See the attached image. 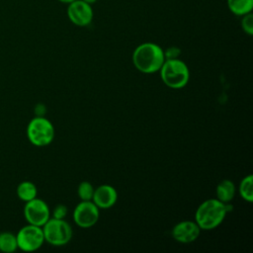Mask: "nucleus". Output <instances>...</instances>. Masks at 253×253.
Returning <instances> with one entry per match:
<instances>
[{
    "mask_svg": "<svg viewBox=\"0 0 253 253\" xmlns=\"http://www.w3.org/2000/svg\"><path fill=\"white\" fill-rule=\"evenodd\" d=\"M230 211L231 205L224 204L216 198L209 199L198 207L195 213V221L201 230L214 229L223 221Z\"/></svg>",
    "mask_w": 253,
    "mask_h": 253,
    "instance_id": "1",
    "label": "nucleus"
},
{
    "mask_svg": "<svg viewBox=\"0 0 253 253\" xmlns=\"http://www.w3.org/2000/svg\"><path fill=\"white\" fill-rule=\"evenodd\" d=\"M164 61V50L153 42L139 44L132 53L134 67L145 74H152L159 71Z\"/></svg>",
    "mask_w": 253,
    "mask_h": 253,
    "instance_id": "2",
    "label": "nucleus"
},
{
    "mask_svg": "<svg viewBox=\"0 0 253 253\" xmlns=\"http://www.w3.org/2000/svg\"><path fill=\"white\" fill-rule=\"evenodd\" d=\"M159 72L163 83L171 89L185 87L190 79V71L187 64L179 58L165 59Z\"/></svg>",
    "mask_w": 253,
    "mask_h": 253,
    "instance_id": "3",
    "label": "nucleus"
},
{
    "mask_svg": "<svg viewBox=\"0 0 253 253\" xmlns=\"http://www.w3.org/2000/svg\"><path fill=\"white\" fill-rule=\"evenodd\" d=\"M55 130L50 121L43 116H36L27 126V136L30 142L36 146H46L54 138Z\"/></svg>",
    "mask_w": 253,
    "mask_h": 253,
    "instance_id": "4",
    "label": "nucleus"
},
{
    "mask_svg": "<svg viewBox=\"0 0 253 253\" xmlns=\"http://www.w3.org/2000/svg\"><path fill=\"white\" fill-rule=\"evenodd\" d=\"M44 241L53 246L66 245L72 238L71 225L64 219L50 217L42 226Z\"/></svg>",
    "mask_w": 253,
    "mask_h": 253,
    "instance_id": "5",
    "label": "nucleus"
},
{
    "mask_svg": "<svg viewBox=\"0 0 253 253\" xmlns=\"http://www.w3.org/2000/svg\"><path fill=\"white\" fill-rule=\"evenodd\" d=\"M18 248L25 252H33L40 249L43 242L44 236L42 226L28 223L23 226L16 234Z\"/></svg>",
    "mask_w": 253,
    "mask_h": 253,
    "instance_id": "6",
    "label": "nucleus"
},
{
    "mask_svg": "<svg viewBox=\"0 0 253 253\" xmlns=\"http://www.w3.org/2000/svg\"><path fill=\"white\" fill-rule=\"evenodd\" d=\"M24 216L28 223L42 226L50 218V211L44 201L35 198L26 202L24 207Z\"/></svg>",
    "mask_w": 253,
    "mask_h": 253,
    "instance_id": "7",
    "label": "nucleus"
},
{
    "mask_svg": "<svg viewBox=\"0 0 253 253\" xmlns=\"http://www.w3.org/2000/svg\"><path fill=\"white\" fill-rule=\"evenodd\" d=\"M99 210L92 201H81L73 211V220L79 227H92L99 219Z\"/></svg>",
    "mask_w": 253,
    "mask_h": 253,
    "instance_id": "8",
    "label": "nucleus"
},
{
    "mask_svg": "<svg viewBox=\"0 0 253 253\" xmlns=\"http://www.w3.org/2000/svg\"><path fill=\"white\" fill-rule=\"evenodd\" d=\"M69 20L76 26H88L93 18V11L89 3L83 0H74L67 8Z\"/></svg>",
    "mask_w": 253,
    "mask_h": 253,
    "instance_id": "9",
    "label": "nucleus"
},
{
    "mask_svg": "<svg viewBox=\"0 0 253 253\" xmlns=\"http://www.w3.org/2000/svg\"><path fill=\"white\" fill-rule=\"evenodd\" d=\"M201 233V228L195 220H183L174 225L171 230L173 239L180 243H191Z\"/></svg>",
    "mask_w": 253,
    "mask_h": 253,
    "instance_id": "10",
    "label": "nucleus"
},
{
    "mask_svg": "<svg viewBox=\"0 0 253 253\" xmlns=\"http://www.w3.org/2000/svg\"><path fill=\"white\" fill-rule=\"evenodd\" d=\"M118 200L117 190L111 185H101L94 191L92 202L99 208L107 210L112 208Z\"/></svg>",
    "mask_w": 253,
    "mask_h": 253,
    "instance_id": "11",
    "label": "nucleus"
},
{
    "mask_svg": "<svg viewBox=\"0 0 253 253\" xmlns=\"http://www.w3.org/2000/svg\"><path fill=\"white\" fill-rule=\"evenodd\" d=\"M236 188L234 183L229 179H224L218 183L215 189L216 199L224 204L230 203L235 196Z\"/></svg>",
    "mask_w": 253,
    "mask_h": 253,
    "instance_id": "12",
    "label": "nucleus"
},
{
    "mask_svg": "<svg viewBox=\"0 0 253 253\" xmlns=\"http://www.w3.org/2000/svg\"><path fill=\"white\" fill-rule=\"evenodd\" d=\"M17 196L23 202H29L38 195V189L36 185L31 181H23L17 187Z\"/></svg>",
    "mask_w": 253,
    "mask_h": 253,
    "instance_id": "13",
    "label": "nucleus"
},
{
    "mask_svg": "<svg viewBox=\"0 0 253 253\" xmlns=\"http://www.w3.org/2000/svg\"><path fill=\"white\" fill-rule=\"evenodd\" d=\"M18 249L17 237L15 234L3 231L0 233V251L4 253H13Z\"/></svg>",
    "mask_w": 253,
    "mask_h": 253,
    "instance_id": "14",
    "label": "nucleus"
},
{
    "mask_svg": "<svg viewBox=\"0 0 253 253\" xmlns=\"http://www.w3.org/2000/svg\"><path fill=\"white\" fill-rule=\"evenodd\" d=\"M227 5L233 14L243 16L251 12L253 0H227Z\"/></svg>",
    "mask_w": 253,
    "mask_h": 253,
    "instance_id": "15",
    "label": "nucleus"
},
{
    "mask_svg": "<svg viewBox=\"0 0 253 253\" xmlns=\"http://www.w3.org/2000/svg\"><path fill=\"white\" fill-rule=\"evenodd\" d=\"M238 191L240 197L244 201L248 203L253 202V176L251 174L247 175L241 180Z\"/></svg>",
    "mask_w": 253,
    "mask_h": 253,
    "instance_id": "16",
    "label": "nucleus"
},
{
    "mask_svg": "<svg viewBox=\"0 0 253 253\" xmlns=\"http://www.w3.org/2000/svg\"><path fill=\"white\" fill-rule=\"evenodd\" d=\"M94 187L90 182L83 181L79 184L77 189V194L81 201H92L93 194H94Z\"/></svg>",
    "mask_w": 253,
    "mask_h": 253,
    "instance_id": "17",
    "label": "nucleus"
},
{
    "mask_svg": "<svg viewBox=\"0 0 253 253\" xmlns=\"http://www.w3.org/2000/svg\"><path fill=\"white\" fill-rule=\"evenodd\" d=\"M243 19L241 21V27L243 31L249 36L253 35V16L251 13L243 15Z\"/></svg>",
    "mask_w": 253,
    "mask_h": 253,
    "instance_id": "18",
    "label": "nucleus"
},
{
    "mask_svg": "<svg viewBox=\"0 0 253 253\" xmlns=\"http://www.w3.org/2000/svg\"><path fill=\"white\" fill-rule=\"evenodd\" d=\"M67 208L64 205H57L52 211V217L53 218H58V219H64V217L67 215Z\"/></svg>",
    "mask_w": 253,
    "mask_h": 253,
    "instance_id": "19",
    "label": "nucleus"
},
{
    "mask_svg": "<svg viewBox=\"0 0 253 253\" xmlns=\"http://www.w3.org/2000/svg\"><path fill=\"white\" fill-rule=\"evenodd\" d=\"M180 49L178 47H169L164 51V56L165 59H174V58H178L179 54H180Z\"/></svg>",
    "mask_w": 253,
    "mask_h": 253,
    "instance_id": "20",
    "label": "nucleus"
},
{
    "mask_svg": "<svg viewBox=\"0 0 253 253\" xmlns=\"http://www.w3.org/2000/svg\"><path fill=\"white\" fill-rule=\"evenodd\" d=\"M44 110H45L44 106L42 105V104H39V105L36 107V114H37V116H41V117L43 116Z\"/></svg>",
    "mask_w": 253,
    "mask_h": 253,
    "instance_id": "21",
    "label": "nucleus"
},
{
    "mask_svg": "<svg viewBox=\"0 0 253 253\" xmlns=\"http://www.w3.org/2000/svg\"><path fill=\"white\" fill-rule=\"evenodd\" d=\"M83 1H85V2H87V3H89V4H91V3H94V2H96L97 0H83Z\"/></svg>",
    "mask_w": 253,
    "mask_h": 253,
    "instance_id": "22",
    "label": "nucleus"
},
{
    "mask_svg": "<svg viewBox=\"0 0 253 253\" xmlns=\"http://www.w3.org/2000/svg\"><path fill=\"white\" fill-rule=\"evenodd\" d=\"M59 1H61V2H63V3H71V2L74 1V0H59Z\"/></svg>",
    "mask_w": 253,
    "mask_h": 253,
    "instance_id": "23",
    "label": "nucleus"
}]
</instances>
